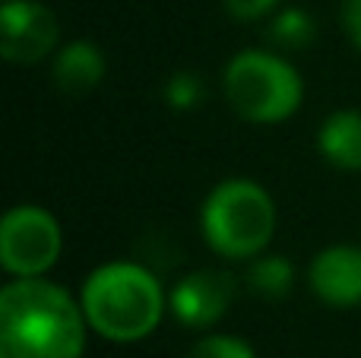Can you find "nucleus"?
<instances>
[{"label":"nucleus","instance_id":"1","mask_svg":"<svg viewBox=\"0 0 361 358\" xmlns=\"http://www.w3.org/2000/svg\"><path fill=\"white\" fill-rule=\"evenodd\" d=\"M86 314L44 276L13 279L0 292V358H82Z\"/></svg>","mask_w":361,"mask_h":358},{"label":"nucleus","instance_id":"2","mask_svg":"<svg viewBox=\"0 0 361 358\" xmlns=\"http://www.w3.org/2000/svg\"><path fill=\"white\" fill-rule=\"evenodd\" d=\"M80 304L89 327L105 340L140 342L162 321L165 292L146 266L114 260L89 273Z\"/></svg>","mask_w":361,"mask_h":358},{"label":"nucleus","instance_id":"3","mask_svg":"<svg viewBox=\"0 0 361 358\" xmlns=\"http://www.w3.org/2000/svg\"><path fill=\"white\" fill-rule=\"evenodd\" d=\"M200 226L216 254L247 260L263 254L276 232L273 197L247 178H228L209 190L200 213Z\"/></svg>","mask_w":361,"mask_h":358},{"label":"nucleus","instance_id":"4","mask_svg":"<svg viewBox=\"0 0 361 358\" xmlns=\"http://www.w3.org/2000/svg\"><path fill=\"white\" fill-rule=\"evenodd\" d=\"M225 99L254 124H279L292 118L301 105V76L286 57L269 51H241L222 73Z\"/></svg>","mask_w":361,"mask_h":358},{"label":"nucleus","instance_id":"5","mask_svg":"<svg viewBox=\"0 0 361 358\" xmlns=\"http://www.w3.org/2000/svg\"><path fill=\"white\" fill-rule=\"evenodd\" d=\"M61 247V226L42 206H13L0 222V264L16 279L44 276L57 264Z\"/></svg>","mask_w":361,"mask_h":358},{"label":"nucleus","instance_id":"6","mask_svg":"<svg viewBox=\"0 0 361 358\" xmlns=\"http://www.w3.org/2000/svg\"><path fill=\"white\" fill-rule=\"evenodd\" d=\"M57 44V16L35 0H6L0 10V54L10 63H38Z\"/></svg>","mask_w":361,"mask_h":358},{"label":"nucleus","instance_id":"7","mask_svg":"<svg viewBox=\"0 0 361 358\" xmlns=\"http://www.w3.org/2000/svg\"><path fill=\"white\" fill-rule=\"evenodd\" d=\"M235 302V276L222 270L187 273L169 295V308L184 327L203 330L219 323Z\"/></svg>","mask_w":361,"mask_h":358},{"label":"nucleus","instance_id":"8","mask_svg":"<svg viewBox=\"0 0 361 358\" xmlns=\"http://www.w3.org/2000/svg\"><path fill=\"white\" fill-rule=\"evenodd\" d=\"M311 289L330 308H355L361 304V247L336 245L326 247L311 264Z\"/></svg>","mask_w":361,"mask_h":358},{"label":"nucleus","instance_id":"9","mask_svg":"<svg viewBox=\"0 0 361 358\" xmlns=\"http://www.w3.org/2000/svg\"><path fill=\"white\" fill-rule=\"evenodd\" d=\"M51 76L63 95H86L105 80V54L92 42H70L54 54Z\"/></svg>","mask_w":361,"mask_h":358},{"label":"nucleus","instance_id":"10","mask_svg":"<svg viewBox=\"0 0 361 358\" xmlns=\"http://www.w3.org/2000/svg\"><path fill=\"white\" fill-rule=\"evenodd\" d=\"M317 146L330 165L361 171V111H336L320 124Z\"/></svg>","mask_w":361,"mask_h":358},{"label":"nucleus","instance_id":"11","mask_svg":"<svg viewBox=\"0 0 361 358\" xmlns=\"http://www.w3.org/2000/svg\"><path fill=\"white\" fill-rule=\"evenodd\" d=\"M247 285L254 295L276 302V298H286L295 285V266L288 257L282 254H257V260L247 270Z\"/></svg>","mask_w":361,"mask_h":358},{"label":"nucleus","instance_id":"12","mask_svg":"<svg viewBox=\"0 0 361 358\" xmlns=\"http://www.w3.org/2000/svg\"><path fill=\"white\" fill-rule=\"evenodd\" d=\"M267 38L279 51H305L317 38V23H314L311 13L298 10V6H288V10H279V16L269 23Z\"/></svg>","mask_w":361,"mask_h":358},{"label":"nucleus","instance_id":"13","mask_svg":"<svg viewBox=\"0 0 361 358\" xmlns=\"http://www.w3.org/2000/svg\"><path fill=\"white\" fill-rule=\"evenodd\" d=\"M203 99H206V86L200 80V73H193V70H178L165 82V101L175 111H193Z\"/></svg>","mask_w":361,"mask_h":358},{"label":"nucleus","instance_id":"14","mask_svg":"<svg viewBox=\"0 0 361 358\" xmlns=\"http://www.w3.org/2000/svg\"><path fill=\"white\" fill-rule=\"evenodd\" d=\"M187 358H257L254 349L238 336H203Z\"/></svg>","mask_w":361,"mask_h":358},{"label":"nucleus","instance_id":"15","mask_svg":"<svg viewBox=\"0 0 361 358\" xmlns=\"http://www.w3.org/2000/svg\"><path fill=\"white\" fill-rule=\"evenodd\" d=\"M276 4H279V0H225V10H228L235 19H244V23H250V19L267 16V13L273 10Z\"/></svg>","mask_w":361,"mask_h":358},{"label":"nucleus","instance_id":"16","mask_svg":"<svg viewBox=\"0 0 361 358\" xmlns=\"http://www.w3.org/2000/svg\"><path fill=\"white\" fill-rule=\"evenodd\" d=\"M343 29L361 51V0H343Z\"/></svg>","mask_w":361,"mask_h":358}]
</instances>
